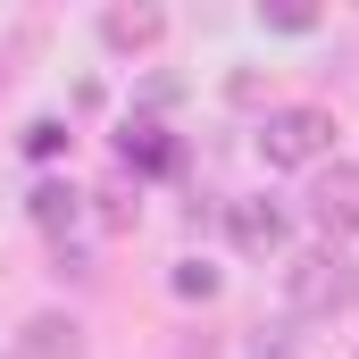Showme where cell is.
<instances>
[{
	"label": "cell",
	"mask_w": 359,
	"mask_h": 359,
	"mask_svg": "<svg viewBox=\"0 0 359 359\" xmlns=\"http://www.w3.org/2000/svg\"><path fill=\"white\" fill-rule=\"evenodd\" d=\"M284 301L301 318H351L359 309V268L343 259V243H309L284 259Z\"/></svg>",
	"instance_id": "6da1fadb"
},
{
	"label": "cell",
	"mask_w": 359,
	"mask_h": 359,
	"mask_svg": "<svg viewBox=\"0 0 359 359\" xmlns=\"http://www.w3.org/2000/svg\"><path fill=\"white\" fill-rule=\"evenodd\" d=\"M326 151H334V117L326 109H268V126H259V159L268 168H309Z\"/></svg>",
	"instance_id": "7a4b0ae2"
},
{
	"label": "cell",
	"mask_w": 359,
	"mask_h": 359,
	"mask_svg": "<svg viewBox=\"0 0 359 359\" xmlns=\"http://www.w3.org/2000/svg\"><path fill=\"white\" fill-rule=\"evenodd\" d=\"M309 217H318V234H326V243L359 234V168H326L318 192H309Z\"/></svg>",
	"instance_id": "3957f363"
},
{
	"label": "cell",
	"mask_w": 359,
	"mask_h": 359,
	"mask_svg": "<svg viewBox=\"0 0 359 359\" xmlns=\"http://www.w3.org/2000/svg\"><path fill=\"white\" fill-rule=\"evenodd\" d=\"M226 234H234V251H243V259H276L292 226H284V209H276V201H234V209H226Z\"/></svg>",
	"instance_id": "277c9868"
},
{
	"label": "cell",
	"mask_w": 359,
	"mask_h": 359,
	"mask_svg": "<svg viewBox=\"0 0 359 359\" xmlns=\"http://www.w3.org/2000/svg\"><path fill=\"white\" fill-rule=\"evenodd\" d=\"M117 151H126L134 176H176V168H184V142L159 126V117H134V126L117 134Z\"/></svg>",
	"instance_id": "5b68a950"
},
{
	"label": "cell",
	"mask_w": 359,
	"mask_h": 359,
	"mask_svg": "<svg viewBox=\"0 0 359 359\" xmlns=\"http://www.w3.org/2000/svg\"><path fill=\"white\" fill-rule=\"evenodd\" d=\"M159 34H168V17H159L151 0H134V8L117 0V8H100V42H109V50H151Z\"/></svg>",
	"instance_id": "8992f818"
},
{
	"label": "cell",
	"mask_w": 359,
	"mask_h": 359,
	"mask_svg": "<svg viewBox=\"0 0 359 359\" xmlns=\"http://www.w3.org/2000/svg\"><path fill=\"white\" fill-rule=\"evenodd\" d=\"M25 217H34L50 243H67V234H76V217H84V192L50 176V184H34V192H25Z\"/></svg>",
	"instance_id": "52a82bcc"
},
{
	"label": "cell",
	"mask_w": 359,
	"mask_h": 359,
	"mask_svg": "<svg viewBox=\"0 0 359 359\" xmlns=\"http://www.w3.org/2000/svg\"><path fill=\"white\" fill-rule=\"evenodd\" d=\"M25 359H76L84 351V334H76V318H59V309H42L34 326H25V343H17Z\"/></svg>",
	"instance_id": "ba28073f"
},
{
	"label": "cell",
	"mask_w": 359,
	"mask_h": 359,
	"mask_svg": "<svg viewBox=\"0 0 359 359\" xmlns=\"http://www.w3.org/2000/svg\"><path fill=\"white\" fill-rule=\"evenodd\" d=\"M168 284H176L184 301H217V268H209V259H184V268L168 276Z\"/></svg>",
	"instance_id": "9c48e42d"
},
{
	"label": "cell",
	"mask_w": 359,
	"mask_h": 359,
	"mask_svg": "<svg viewBox=\"0 0 359 359\" xmlns=\"http://www.w3.org/2000/svg\"><path fill=\"white\" fill-rule=\"evenodd\" d=\"M59 151H67V126L59 117H34L25 126V159H59Z\"/></svg>",
	"instance_id": "30bf717a"
},
{
	"label": "cell",
	"mask_w": 359,
	"mask_h": 359,
	"mask_svg": "<svg viewBox=\"0 0 359 359\" xmlns=\"http://www.w3.org/2000/svg\"><path fill=\"white\" fill-rule=\"evenodd\" d=\"M276 34H318V8H301V0H276V8H259Z\"/></svg>",
	"instance_id": "8fae6325"
},
{
	"label": "cell",
	"mask_w": 359,
	"mask_h": 359,
	"mask_svg": "<svg viewBox=\"0 0 359 359\" xmlns=\"http://www.w3.org/2000/svg\"><path fill=\"white\" fill-rule=\"evenodd\" d=\"M259 359H284V351H259Z\"/></svg>",
	"instance_id": "7c38bea8"
}]
</instances>
